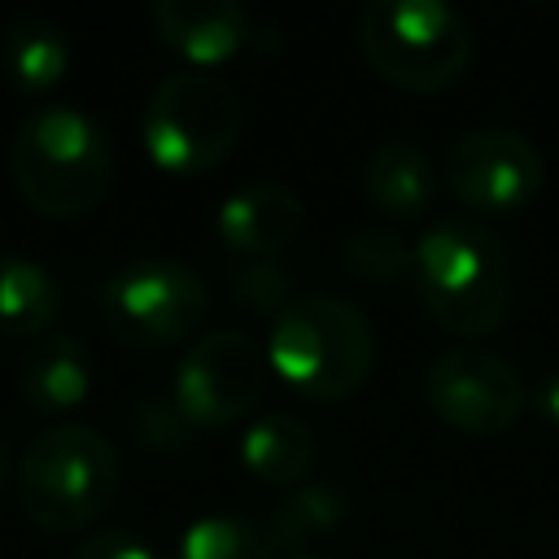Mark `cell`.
Here are the masks:
<instances>
[{
  "label": "cell",
  "instance_id": "44dd1931",
  "mask_svg": "<svg viewBox=\"0 0 559 559\" xmlns=\"http://www.w3.org/2000/svg\"><path fill=\"white\" fill-rule=\"evenodd\" d=\"M231 293L262 314H280L297 293H293V271L280 258H245L240 266H231Z\"/></svg>",
  "mask_w": 559,
  "mask_h": 559
},
{
  "label": "cell",
  "instance_id": "d4e9b609",
  "mask_svg": "<svg viewBox=\"0 0 559 559\" xmlns=\"http://www.w3.org/2000/svg\"><path fill=\"white\" fill-rule=\"evenodd\" d=\"M9 476H13V445H9V437L0 432V489H4Z\"/></svg>",
  "mask_w": 559,
  "mask_h": 559
},
{
  "label": "cell",
  "instance_id": "7a4b0ae2",
  "mask_svg": "<svg viewBox=\"0 0 559 559\" xmlns=\"http://www.w3.org/2000/svg\"><path fill=\"white\" fill-rule=\"evenodd\" d=\"M411 284L441 328L485 336L511 310L507 240L476 214H441L411 245Z\"/></svg>",
  "mask_w": 559,
  "mask_h": 559
},
{
  "label": "cell",
  "instance_id": "2e32d148",
  "mask_svg": "<svg viewBox=\"0 0 559 559\" xmlns=\"http://www.w3.org/2000/svg\"><path fill=\"white\" fill-rule=\"evenodd\" d=\"M345 515H349V489L345 485H336V480H301V485L280 493V502L266 511L262 528L271 537L275 559H288V555H301L306 542L341 528Z\"/></svg>",
  "mask_w": 559,
  "mask_h": 559
},
{
  "label": "cell",
  "instance_id": "5b68a950",
  "mask_svg": "<svg viewBox=\"0 0 559 559\" xmlns=\"http://www.w3.org/2000/svg\"><path fill=\"white\" fill-rule=\"evenodd\" d=\"M245 127L240 92L210 66H183L153 83L140 135L148 157L170 175H197L223 162Z\"/></svg>",
  "mask_w": 559,
  "mask_h": 559
},
{
  "label": "cell",
  "instance_id": "6da1fadb",
  "mask_svg": "<svg viewBox=\"0 0 559 559\" xmlns=\"http://www.w3.org/2000/svg\"><path fill=\"white\" fill-rule=\"evenodd\" d=\"M118 148L96 114L74 100L31 105L9 140V175L31 210L74 218L114 183Z\"/></svg>",
  "mask_w": 559,
  "mask_h": 559
},
{
  "label": "cell",
  "instance_id": "30bf717a",
  "mask_svg": "<svg viewBox=\"0 0 559 559\" xmlns=\"http://www.w3.org/2000/svg\"><path fill=\"white\" fill-rule=\"evenodd\" d=\"M441 175L472 214H511L537 197L546 162L524 131L489 122L445 144Z\"/></svg>",
  "mask_w": 559,
  "mask_h": 559
},
{
  "label": "cell",
  "instance_id": "484cf974",
  "mask_svg": "<svg viewBox=\"0 0 559 559\" xmlns=\"http://www.w3.org/2000/svg\"><path fill=\"white\" fill-rule=\"evenodd\" d=\"M288 559H323V555H314V550H301V555H288Z\"/></svg>",
  "mask_w": 559,
  "mask_h": 559
},
{
  "label": "cell",
  "instance_id": "8fae6325",
  "mask_svg": "<svg viewBox=\"0 0 559 559\" xmlns=\"http://www.w3.org/2000/svg\"><path fill=\"white\" fill-rule=\"evenodd\" d=\"M306 223L301 192L284 179H245L218 201V236L245 258L284 253Z\"/></svg>",
  "mask_w": 559,
  "mask_h": 559
},
{
  "label": "cell",
  "instance_id": "ac0fdd59",
  "mask_svg": "<svg viewBox=\"0 0 559 559\" xmlns=\"http://www.w3.org/2000/svg\"><path fill=\"white\" fill-rule=\"evenodd\" d=\"M0 61H4V70H9V79L17 87L48 92L70 70V39H66V31H61L57 17H48V13H22V17H13L4 26Z\"/></svg>",
  "mask_w": 559,
  "mask_h": 559
},
{
  "label": "cell",
  "instance_id": "ba28073f",
  "mask_svg": "<svg viewBox=\"0 0 559 559\" xmlns=\"http://www.w3.org/2000/svg\"><path fill=\"white\" fill-rule=\"evenodd\" d=\"M266 380V345L245 328H214L183 349L175 367V402L197 428H227L262 402Z\"/></svg>",
  "mask_w": 559,
  "mask_h": 559
},
{
  "label": "cell",
  "instance_id": "9c48e42d",
  "mask_svg": "<svg viewBox=\"0 0 559 559\" xmlns=\"http://www.w3.org/2000/svg\"><path fill=\"white\" fill-rule=\"evenodd\" d=\"M428 406L459 432H507L528 406V384L515 362L485 345H450L424 371Z\"/></svg>",
  "mask_w": 559,
  "mask_h": 559
},
{
  "label": "cell",
  "instance_id": "ffe728a7",
  "mask_svg": "<svg viewBox=\"0 0 559 559\" xmlns=\"http://www.w3.org/2000/svg\"><path fill=\"white\" fill-rule=\"evenodd\" d=\"M341 262L367 284H393V280L411 275V245L393 227L367 223L341 240Z\"/></svg>",
  "mask_w": 559,
  "mask_h": 559
},
{
  "label": "cell",
  "instance_id": "5bb4252c",
  "mask_svg": "<svg viewBox=\"0 0 559 559\" xmlns=\"http://www.w3.org/2000/svg\"><path fill=\"white\" fill-rule=\"evenodd\" d=\"M362 192L389 218H419L437 197V166L411 135H384L362 162Z\"/></svg>",
  "mask_w": 559,
  "mask_h": 559
},
{
  "label": "cell",
  "instance_id": "d6986e66",
  "mask_svg": "<svg viewBox=\"0 0 559 559\" xmlns=\"http://www.w3.org/2000/svg\"><path fill=\"white\" fill-rule=\"evenodd\" d=\"M175 559H275V550L258 520L236 511H205L183 528Z\"/></svg>",
  "mask_w": 559,
  "mask_h": 559
},
{
  "label": "cell",
  "instance_id": "603a6c76",
  "mask_svg": "<svg viewBox=\"0 0 559 559\" xmlns=\"http://www.w3.org/2000/svg\"><path fill=\"white\" fill-rule=\"evenodd\" d=\"M70 559H157V555L144 542V533L122 528V524H100V528H87L74 542Z\"/></svg>",
  "mask_w": 559,
  "mask_h": 559
},
{
  "label": "cell",
  "instance_id": "7402d4cb",
  "mask_svg": "<svg viewBox=\"0 0 559 559\" xmlns=\"http://www.w3.org/2000/svg\"><path fill=\"white\" fill-rule=\"evenodd\" d=\"M131 424H135L140 441H148V445H157V450H179V445L188 441V432L197 428V424L183 415V406L175 402V393H170V397H157V393L140 397Z\"/></svg>",
  "mask_w": 559,
  "mask_h": 559
},
{
  "label": "cell",
  "instance_id": "277c9868",
  "mask_svg": "<svg viewBox=\"0 0 559 559\" xmlns=\"http://www.w3.org/2000/svg\"><path fill=\"white\" fill-rule=\"evenodd\" d=\"M271 371L306 397H349L376 362L371 319L336 293H297L266 332Z\"/></svg>",
  "mask_w": 559,
  "mask_h": 559
},
{
  "label": "cell",
  "instance_id": "7c38bea8",
  "mask_svg": "<svg viewBox=\"0 0 559 559\" xmlns=\"http://www.w3.org/2000/svg\"><path fill=\"white\" fill-rule=\"evenodd\" d=\"M92 354L74 332H39L17 358V393L39 415H66L92 393Z\"/></svg>",
  "mask_w": 559,
  "mask_h": 559
},
{
  "label": "cell",
  "instance_id": "e0dca14e",
  "mask_svg": "<svg viewBox=\"0 0 559 559\" xmlns=\"http://www.w3.org/2000/svg\"><path fill=\"white\" fill-rule=\"evenodd\" d=\"M61 310V280L31 253H0V332L39 336Z\"/></svg>",
  "mask_w": 559,
  "mask_h": 559
},
{
  "label": "cell",
  "instance_id": "9a60e30c",
  "mask_svg": "<svg viewBox=\"0 0 559 559\" xmlns=\"http://www.w3.org/2000/svg\"><path fill=\"white\" fill-rule=\"evenodd\" d=\"M240 459L258 480L293 489L314 467L319 437H314V428L306 419H297L288 411H266V415L249 419V428L240 437Z\"/></svg>",
  "mask_w": 559,
  "mask_h": 559
},
{
  "label": "cell",
  "instance_id": "8992f818",
  "mask_svg": "<svg viewBox=\"0 0 559 559\" xmlns=\"http://www.w3.org/2000/svg\"><path fill=\"white\" fill-rule=\"evenodd\" d=\"M358 48L397 87H450L472 61V26L450 0H367L358 9Z\"/></svg>",
  "mask_w": 559,
  "mask_h": 559
},
{
  "label": "cell",
  "instance_id": "52a82bcc",
  "mask_svg": "<svg viewBox=\"0 0 559 559\" xmlns=\"http://www.w3.org/2000/svg\"><path fill=\"white\" fill-rule=\"evenodd\" d=\"M100 314L118 341L135 349H157L183 341L210 314V284L183 258L140 253L105 275Z\"/></svg>",
  "mask_w": 559,
  "mask_h": 559
},
{
  "label": "cell",
  "instance_id": "4fadbf2b",
  "mask_svg": "<svg viewBox=\"0 0 559 559\" xmlns=\"http://www.w3.org/2000/svg\"><path fill=\"white\" fill-rule=\"evenodd\" d=\"M157 35L188 57V66H214L249 44V9L240 0H153Z\"/></svg>",
  "mask_w": 559,
  "mask_h": 559
},
{
  "label": "cell",
  "instance_id": "cb8c5ba5",
  "mask_svg": "<svg viewBox=\"0 0 559 559\" xmlns=\"http://www.w3.org/2000/svg\"><path fill=\"white\" fill-rule=\"evenodd\" d=\"M528 402H533V411H537L542 419L559 424V371H546V376L528 389Z\"/></svg>",
  "mask_w": 559,
  "mask_h": 559
},
{
  "label": "cell",
  "instance_id": "3957f363",
  "mask_svg": "<svg viewBox=\"0 0 559 559\" xmlns=\"http://www.w3.org/2000/svg\"><path fill=\"white\" fill-rule=\"evenodd\" d=\"M122 485L114 441L87 419L44 424L17 454V502L48 533L96 524Z\"/></svg>",
  "mask_w": 559,
  "mask_h": 559
}]
</instances>
